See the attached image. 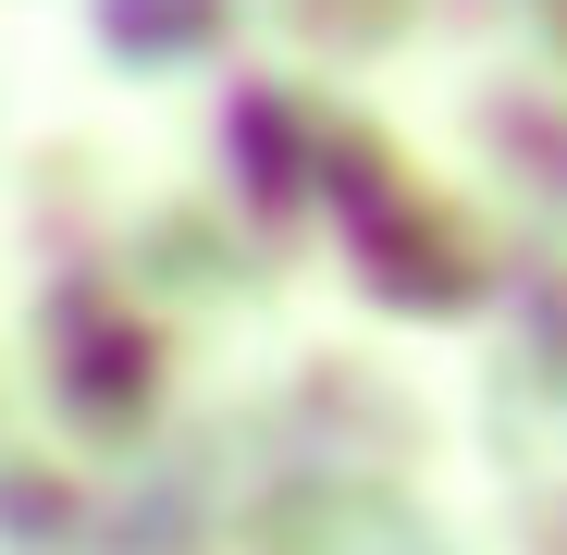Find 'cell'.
<instances>
[{
    "instance_id": "obj_1",
    "label": "cell",
    "mask_w": 567,
    "mask_h": 555,
    "mask_svg": "<svg viewBox=\"0 0 567 555\" xmlns=\"http://www.w3.org/2000/svg\"><path fill=\"white\" fill-rule=\"evenodd\" d=\"M210 25V0H112V38L124 50H173V38H198Z\"/></svg>"
}]
</instances>
